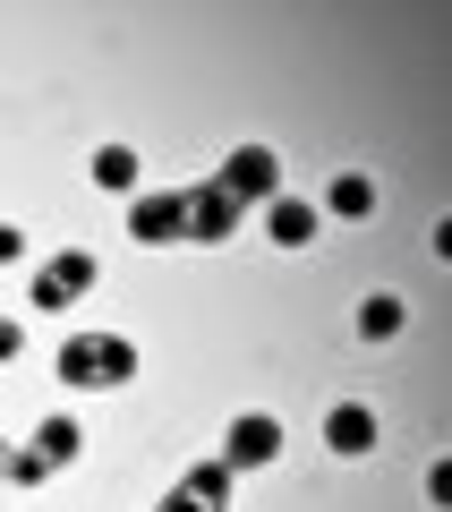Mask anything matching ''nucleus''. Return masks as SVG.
<instances>
[{
  "instance_id": "ddd939ff",
  "label": "nucleus",
  "mask_w": 452,
  "mask_h": 512,
  "mask_svg": "<svg viewBox=\"0 0 452 512\" xmlns=\"http://www.w3.org/2000/svg\"><path fill=\"white\" fill-rule=\"evenodd\" d=\"M18 256H26V231H18V222H0V265H18Z\"/></svg>"
},
{
  "instance_id": "20e7f679",
  "label": "nucleus",
  "mask_w": 452,
  "mask_h": 512,
  "mask_svg": "<svg viewBox=\"0 0 452 512\" xmlns=\"http://www.w3.org/2000/svg\"><path fill=\"white\" fill-rule=\"evenodd\" d=\"M265 231H273V248H316V231H325V214H316V197H265Z\"/></svg>"
},
{
  "instance_id": "9d476101",
  "label": "nucleus",
  "mask_w": 452,
  "mask_h": 512,
  "mask_svg": "<svg viewBox=\"0 0 452 512\" xmlns=\"http://www.w3.org/2000/svg\"><path fill=\"white\" fill-rule=\"evenodd\" d=\"M77 444H86V436H77V419H43L35 427V461H43V470H69Z\"/></svg>"
},
{
  "instance_id": "39448f33",
  "label": "nucleus",
  "mask_w": 452,
  "mask_h": 512,
  "mask_svg": "<svg viewBox=\"0 0 452 512\" xmlns=\"http://www.w3.org/2000/svg\"><path fill=\"white\" fill-rule=\"evenodd\" d=\"M128 239H145V248H163V239H188V214H180V197H128Z\"/></svg>"
},
{
  "instance_id": "f8f14e48",
  "label": "nucleus",
  "mask_w": 452,
  "mask_h": 512,
  "mask_svg": "<svg viewBox=\"0 0 452 512\" xmlns=\"http://www.w3.org/2000/svg\"><path fill=\"white\" fill-rule=\"evenodd\" d=\"M43 274H52V282H60V291H69V299H77V291H94V256H86V248H60V256H52V265H43Z\"/></svg>"
},
{
  "instance_id": "6e6552de",
  "label": "nucleus",
  "mask_w": 452,
  "mask_h": 512,
  "mask_svg": "<svg viewBox=\"0 0 452 512\" xmlns=\"http://www.w3.org/2000/svg\"><path fill=\"white\" fill-rule=\"evenodd\" d=\"M316 214H333V222H367V214H376V180H367V171H342V180L325 188V205H316Z\"/></svg>"
},
{
  "instance_id": "f03ea898",
  "label": "nucleus",
  "mask_w": 452,
  "mask_h": 512,
  "mask_svg": "<svg viewBox=\"0 0 452 512\" xmlns=\"http://www.w3.org/2000/svg\"><path fill=\"white\" fill-rule=\"evenodd\" d=\"M214 188L231 205H265V197H282V163H273V146H231V163H222Z\"/></svg>"
},
{
  "instance_id": "4468645a",
  "label": "nucleus",
  "mask_w": 452,
  "mask_h": 512,
  "mask_svg": "<svg viewBox=\"0 0 452 512\" xmlns=\"http://www.w3.org/2000/svg\"><path fill=\"white\" fill-rule=\"evenodd\" d=\"M26 350V333H18V316H0V359H18Z\"/></svg>"
},
{
  "instance_id": "1a4fd4ad",
  "label": "nucleus",
  "mask_w": 452,
  "mask_h": 512,
  "mask_svg": "<svg viewBox=\"0 0 452 512\" xmlns=\"http://www.w3.org/2000/svg\"><path fill=\"white\" fill-rule=\"evenodd\" d=\"M86 180L103 188V197H137V154H128V146H94Z\"/></svg>"
},
{
  "instance_id": "0eeeda50",
  "label": "nucleus",
  "mask_w": 452,
  "mask_h": 512,
  "mask_svg": "<svg viewBox=\"0 0 452 512\" xmlns=\"http://www.w3.org/2000/svg\"><path fill=\"white\" fill-rule=\"evenodd\" d=\"M180 214H188V239H231L239 231V205L222 197V188H188Z\"/></svg>"
},
{
  "instance_id": "f257e3e1",
  "label": "nucleus",
  "mask_w": 452,
  "mask_h": 512,
  "mask_svg": "<svg viewBox=\"0 0 452 512\" xmlns=\"http://www.w3.org/2000/svg\"><path fill=\"white\" fill-rule=\"evenodd\" d=\"M137 376V342L120 333H69L60 342V384L69 393H103V384H128Z\"/></svg>"
},
{
  "instance_id": "423d86ee",
  "label": "nucleus",
  "mask_w": 452,
  "mask_h": 512,
  "mask_svg": "<svg viewBox=\"0 0 452 512\" xmlns=\"http://www.w3.org/2000/svg\"><path fill=\"white\" fill-rule=\"evenodd\" d=\"M325 444H333L342 461L376 453V410H367V402H333V410H325Z\"/></svg>"
},
{
  "instance_id": "9b49d317",
  "label": "nucleus",
  "mask_w": 452,
  "mask_h": 512,
  "mask_svg": "<svg viewBox=\"0 0 452 512\" xmlns=\"http://www.w3.org/2000/svg\"><path fill=\"white\" fill-rule=\"evenodd\" d=\"M393 333H401V299L393 291L359 299V342H393Z\"/></svg>"
},
{
  "instance_id": "7ed1b4c3",
  "label": "nucleus",
  "mask_w": 452,
  "mask_h": 512,
  "mask_svg": "<svg viewBox=\"0 0 452 512\" xmlns=\"http://www.w3.org/2000/svg\"><path fill=\"white\" fill-rule=\"evenodd\" d=\"M282 453V419H265V410H248V419H231V436H222V470H265V461Z\"/></svg>"
}]
</instances>
